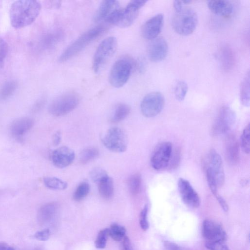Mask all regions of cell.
<instances>
[{"instance_id":"23","label":"cell","mask_w":250,"mask_h":250,"mask_svg":"<svg viewBox=\"0 0 250 250\" xmlns=\"http://www.w3.org/2000/svg\"><path fill=\"white\" fill-rule=\"evenodd\" d=\"M98 190L101 196L106 200L111 199L114 194V183L112 179L106 176L98 183Z\"/></svg>"},{"instance_id":"14","label":"cell","mask_w":250,"mask_h":250,"mask_svg":"<svg viewBox=\"0 0 250 250\" xmlns=\"http://www.w3.org/2000/svg\"><path fill=\"white\" fill-rule=\"evenodd\" d=\"M202 232L207 242L224 241L226 234L218 223L210 220H205L202 225Z\"/></svg>"},{"instance_id":"28","label":"cell","mask_w":250,"mask_h":250,"mask_svg":"<svg viewBox=\"0 0 250 250\" xmlns=\"http://www.w3.org/2000/svg\"><path fill=\"white\" fill-rule=\"evenodd\" d=\"M43 183L47 188L52 189L63 190L67 187V184L65 182L54 177H44Z\"/></svg>"},{"instance_id":"38","label":"cell","mask_w":250,"mask_h":250,"mask_svg":"<svg viewBox=\"0 0 250 250\" xmlns=\"http://www.w3.org/2000/svg\"><path fill=\"white\" fill-rule=\"evenodd\" d=\"M51 235V232L49 229L45 228L43 229L38 231L34 233L32 237L40 241H45L47 240Z\"/></svg>"},{"instance_id":"8","label":"cell","mask_w":250,"mask_h":250,"mask_svg":"<svg viewBox=\"0 0 250 250\" xmlns=\"http://www.w3.org/2000/svg\"><path fill=\"white\" fill-rule=\"evenodd\" d=\"M236 118V114L232 109L228 106H222L212 126L211 134L217 136L227 133L233 126Z\"/></svg>"},{"instance_id":"21","label":"cell","mask_w":250,"mask_h":250,"mask_svg":"<svg viewBox=\"0 0 250 250\" xmlns=\"http://www.w3.org/2000/svg\"><path fill=\"white\" fill-rule=\"evenodd\" d=\"M58 208V204L54 202L48 203L42 205L38 212L39 223L42 225L51 223L56 217Z\"/></svg>"},{"instance_id":"36","label":"cell","mask_w":250,"mask_h":250,"mask_svg":"<svg viewBox=\"0 0 250 250\" xmlns=\"http://www.w3.org/2000/svg\"><path fill=\"white\" fill-rule=\"evenodd\" d=\"M107 175H108L104 169L100 167H96L92 169L90 173L91 180L94 182L97 183Z\"/></svg>"},{"instance_id":"30","label":"cell","mask_w":250,"mask_h":250,"mask_svg":"<svg viewBox=\"0 0 250 250\" xmlns=\"http://www.w3.org/2000/svg\"><path fill=\"white\" fill-rule=\"evenodd\" d=\"M90 190V186L86 182L80 183L73 194V199L76 201H81L84 199L88 195Z\"/></svg>"},{"instance_id":"1","label":"cell","mask_w":250,"mask_h":250,"mask_svg":"<svg viewBox=\"0 0 250 250\" xmlns=\"http://www.w3.org/2000/svg\"><path fill=\"white\" fill-rule=\"evenodd\" d=\"M41 9V5L36 0L14 1L10 9V19L12 26L20 29L31 24L38 17Z\"/></svg>"},{"instance_id":"16","label":"cell","mask_w":250,"mask_h":250,"mask_svg":"<svg viewBox=\"0 0 250 250\" xmlns=\"http://www.w3.org/2000/svg\"><path fill=\"white\" fill-rule=\"evenodd\" d=\"M164 23V16L158 14L148 20L142 26V35L147 40H152L158 37Z\"/></svg>"},{"instance_id":"34","label":"cell","mask_w":250,"mask_h":250,"mask_svg":"<svg viewBox=\"0 0 250 250\" xmlns=\"http://www.w3.org/2000/svg\"><path fill=\"white\" fill-rule=\"evenodd\" d=\"M188 85L183 81H178L174 88V94L176 98L180 101H183L188 91Z\"/></svg>"},{"instance_id":"26","label":"cell","mask_w":250,"mask_h":250,"mask_svg":"<svg viewBox=\"0 0 250 250\" xmlns=\"http://www.w3.org/2000/svg\"><path fill=\"white\" fill-rule=\"evenodd\" d=\"M142 177L140 173H135L128 178L127 186L129 192L133 195L138 194L141 190Z\"/></svg>"},{"instance_id":"4","label":"cell","mask_w":250,"mask_h":250,"mask_svg":"<svg viewBox=\"0 0 250 250\" xmlns=\"http://www.w3.org/2000/svg\"><path fill=\"white\" fill-rule=\"evenodd\" d=\"M117 47V39L109 37L104 40L97 48L93 59V69L97 73L100 72L115 53Z\"/></svg>"},{"instance_id":"35","label":"cell","mask_w":250,"mask_h":250,"mask_svg":"<svg viewBox=\"0 0 250 250\" xmlns=\"http://www.w3.org/2000/svg\"><path fill=\"white\" fill-rule=\"evenodd\" d=\"M148 206L145 205L142 209L139 216V223L142 229L146 230L149 228V223L147 219Z\"/></svg>"},{"instance_id":"43","label":"cell","mask_w":250,"mask_h":250,"mask_svg":"<svg viewBox=\"0 0 250 250\" xmlns=\"http://www.w3.org/2000/svg\"><path fill=\"white\" fill-rule=\"evenodd\" d=\"M61 141V134L60 131L56 132L53 137V144L54 146H58Z\"/></svg>"},{"instance_id":"24","label":"cell","mask_w":250,"mask_h":250,"mask_svg":"<svg viewBox=\"0 0 250 250\" xmlns=\"http://www.w3.org/2000/svg\"><path fill=\"white\" fill-rule=\"evenodd\" d=\"M240 97L242 104L245 106H249L250 102L249 71L246 74L241 83Z\"/></svg>"},{"instance_id":"39","label":"cell","mask_w":250,"mask_h":250,"mask_svg":"<svg viewBox=\"0 0 250 250\" xmlns=\"http://www.w3.org/2000/svg\"><path fill=\"white\" fill-rule=\"evenodd\" d=\"M8 52V45L6 42L0 38V67L4 62Z\"/></svg>"},{"instance_id":"45","label":"cell","mask_w":250,"mask_h":250,"mask_svg":"<svg viewBox=\"0 0 250 250\" xmlns=\"http://www.w3.org/2000/svg\"><path fill=\"white\" fill-rule=\"evenodd\" d=\"M0 250H15V249L6 243L0 242Z\"/></svg>"},{"instance_id":"41","label":"cell","mask_w":250,"mask_h":250,"mask_svg":"<svg viewBox=\"0 0 250 250\" xmlns=\"http://www.w3.org/2000/svg\"><path fill=\"white\" fill-rule=\"evenodd\" d=\"M122 241V250H134L130 240L127 236H125Z\"/></svg>"},{"instance_id":"20","label":"cell","mask_w":250,"mask_h":250,"mask_svg":"<svg viewBox=\"0 0 250 250\" xmlns=\"http://www.w3.org/2000/svg\"><path fill=\"white\" fill-rule=\"evenodd\" d=\"M119 8L120 5L118 1L103 0L96 12L94 20L96 22L103 21L105 23Z\"/></svg>"},{"instance_id":"3","label":"cell","mask_w":250,"mask_h":250,"mask_svg":"<svg viewBox=\"0 0 250 250\" xmlns=\"http://www.w3.org/2000/svg\"><path fill=\"white\" fill-rule=\"evenodd\" d=\"M197 23L196 13L189 7H183L180 10L175 12L171 20L174 31L183 36L189 35L193 32Z\"/></svg>"},{"instance_id":"27","label":"cell","mask_w":250,"mask_h":250,"mask_svg":"<svg viewBox=\"0 0 250 250\" xmlns=\"http://www.w3.org/2000/svg\"><path fill=\"white\" fill-rule=\"evenodd\" d=\"M99 153V150L96 147H89L85 148L80 153L79 162L82 164H86L96 158Z\"/></svg>"},{"instance_id":"22","label":"cell","mask_w":250,"mask_h":250,"mask_svg":"<svg viewBox=\"0 0 250 250\" xmlns=\"http://www.w3.org/2000/svg\"><path fill=\"white\" fill-rule=\"evenodd\" d=\"M208 6L214 14L225 18L229 17L233 11V6L229 1L209 0Z\"/></svg>"},{"instance_id":"13","label":"cell","mask_w":250,"mask_h":250,"mask_svg":"<svg viewBox=\"0 0 250 250\" xmlns=\"http://www.w3.org/2000/svg\"><path fill=\"white\" fill-rule=\"evenodd\" d=\"M179 192L183 202L191 208H197L200 204L199 195L188 180L180 178L178 181Z\"/></svg>"},{"instance_id":"31","label":"cell","mask_w":250,"mask_h":250,"mask_svg":"<svg viewBox=\"0 0 250 250\" xmlns=\"http://www.w3.org/2000/svg\"><path fill=\"white\" fill-rule=\"evenodd\" d=\"M17 83L14 81L6 82L0 89V99L6 100L14 92Z\"/></svg>"},{"instance_id":"44","label":"cell","mask_w":250,"mask_h":250,"mask_svg":"<svg viewBox=\"0 0 250 250\" xmlns=\"http://www.w3.org/2000/svg\"><path fill=\"white\" fill-rule=\"evenodd\" d=\"M182 1L175 0L173 2V7L175 11L177 12L182 9L183 7Z\"/></svg>"},{"instance_id":"25","label":"cell","mask_w":250,"mask_h":250,"mask_svg":"<svg viewBox=\"0 0 250 250\" xmlns=\"http://www.w3.org/2000/svg\"><path fill=\"white\" fill-rule=\"evenodd\" d=\"M130 112V107L127 104H119L116 105L110 118L112 123H117L125 119Z\"/></svg>"},{"instance_id":"18","label":"cell","mask_w":250,"mask_h":250,"mask_svg":"<svg viewBox=\"0 0 250 250\" xmlns=\"http://www.w3.org/2000/svg\"><path fill=\"white\" fill-rule=\"evenodd\" d=\"M34 124L33 120L29 117L17 119L10 125L11 134L17 141L21 142L24 135L33 127Z\"/></svg>"},{"instance_id":"9","label":"cell","mask_w":250,"mask_h":250,"mask_svg":"<svg viewBox=\"0 0 250 250\" xmlns=\"http://www.w3.org/2000/svg\"><path fill=\"white\" fill-rule=\"evenodd\" d=\"M165 98L159 92H152L146 95L141 103V110L143 115L147 118L157 116L163 110Z\"/></svg>"},{"instance_id":"37","label":"cell","mask_w":250,"mask_h":250,"mask_svg":"<svg viewBox=\"0 0 250 250\" xmlns=\"http://www.w3.org/2000/svg\"><path fill=\"white\" fill-rule=\"evenodd\" d=\"M205 246L209 250H230L224 241L207 242Z\"/></svg>"},{"instance_id":"6","label":"cell","mask_w":250,"mask_h":250,"mask_svg":"<svg viewBox=\"0 0 250 250\" xmlns=\"http://www.w3.org/2000/svg\"><path fill=\"white\" fill-rule=\"evenodd\" d=\"M133 68L132 62L127 58L117 60L110 71L109 81L116 88L124 86L128 80Z\"/></svg>"},{"instance_id":"29","label":"cell","mask_w":250,"mask_h":250,"mask_svg":"<svg viewBox=\"0 0 250 250\" xmlns=\"http://www.w3.org/2000/svg\"><path fill=\"white\" fill-rule=\"evenodd\" d=\"M109 229V236L116 241L123 240L125 236L126 229L122 226L113 224L110 226Z\"/></svg>"},{"instance_id":"12","label":"cell","mask_w":250,"mask_h":250,"mask_svg":"<svg viewBox=\"0 0 250 250\" xmlns=\"http://www.w3.org/2000/svg\"><path fill=\"white\" fill-rule=\"evenodd\" d=\"M146 2V0H144L130 1L125 8L121 9L116 25L125 28L131 25L136 19L140 9Z\"/></svg>"},{"instance_id":"15","label":"cell","mask_w":250,"mask_h":250,"mask_svg":"<svg viewBox=\"0 0 250 250\" xmlns=\"http://www.w3.org/2000/svg\"><path fill=\"white\" fill-rule=\"evenodd\" d=\"M168 52V45L165 39L158 37L153 39L148 46V56L153 62H158L164 60Z\"/></svg>"},{"instance_id":"5","label":"cell","mask_w":250,"mask_h":250,"mask_svg":"<svg viewBox=\"0 0 250 250\" xmlns=\"http://www.w3.org/2000/svg\"><path fill=\"white\" fill-rule=\"evenodd\" d=\"M80 102L79 95L73 92L65 93L56 98L50 104L49 112L55 116L65 115L75 109Z\"/></svg>"},{"instance_id":"2","label":"cell","mask_w":250,"mask_h":250,"mask_svg":"<svg viewBox=\"0 0 250 250\" xmlns=\"http://www.w3.org/2000/svg\"><path fill=\"white\" fill-rule=\"evenodd\" d=\"M106 29V25L100 24L82 34L63 51L59 57V62H63L74 57L101 36Z\"/></svg>"},{"instance_id":"46","label":"cell","mask_w":250,"mask_h":250,"mask_svg":"<svg viewBox=\"0 0 250 250\" xmlns=\"http://www.w3.org/2000/svg\"><path fill=\"white\" fill-rule=\"evenodd\" d=\"M33 250H43L40 248H36L34 249Z\"/></svg>"},{"instance_id":"32","label":"cell","mask_w":250,"mask_h":250,"mask_svg":"<svg viewBox=\"0 0 250 250\" xmlns=\"http://www.w3.org/2000/svg\"><path fill=\"white\" fill-rule=\"evenodd\" d=\"M250 124L245 127L240 137V145L243 151L247 153H250Z\"/></svg>"},{"instance_id":"19","label":"cell","mask_w":250,"mask_h":250,"mask_svg":"<svg viewBox=\"0 0 250 250\" xmlns=\"http://www.w3.org/2000/svg\"><path fill=\"white\" fill-rule=\"evenodd\" d=\"M225 156L228 164L234 166L239 160V146L236 136L233 134H228L225 139Z\"/></svg>"},{"instance_id":"10","label":"cell","mask_w":250,"mask_h":250,"mask_svg":"<svg viewBox=\"0 0 250 250\" xmlns=\"http://www.w3.org/2000/svg\"><path fill=\"white\" fill-rule=\"evenodd\" d=\"M205 169H208L213 176L218 188L223 186L225 182V173L222 160L219 154L211 149L204 160Z\"/></svg>"},{"instance_id":"11","label":"cell","mask_w":250,"mask_h":250,"mask_svg":"<svg viewBox=\"0 0 250 250\" xmlns=\"http://www.w3.org/2000/svg\"><path fill=\"white\" fill-rule=\"evenodd\" d=\"M172 153V145L169 142L159 143L152 154L150 163L152 167L157 170L167 167Z\"/></svg>"},{"instance_id":"40","label":"cell","mask_w":250,"mask_h":250,"mask_svg":"<svg viewBox=\"0 0 250 250\" xmlns=\"http://www.w3.org/2000/svg\"><path fill=\"white\" fill-rule=\"evenodd\" d=\"M164 246L167 250H187L186 248L168 241H165Z\"/></svg>"},{"instance_id":"7","label":"cell","mask_w":250,"mask_h":250,"mask_svg":"<svg viewBox=\"0 0 250 250\" xmlns=\"http://www.w3.org/2000/svg\"><path fill=\"white\" fill-rule=\"evenodd\" d=\"M102 141L108 149L114 152H123L126 150L127 147L126 134L122 129L118 127L108 129Z\"/></svg>"},{"instance_id":"42","label":"cell","mask_w":250,"mask_h":250,"mask_svg":"<svg viewBox=\"0 0 250 250\" xmlns=\"http://www.w3.org/2000/svg\"><path fill=\"white\" fill-rule=\"evenodd\" d=\"M215 197L222 208L225 211L227 212L229 210V207L225 199L219 194H217Z\"/></svg>"},{"instance_id":"33","label":"cell","mask_w":250,"mask_h":250,"mask_svg":"<svg viewBox=\"0 0 250 250\" xmlns=\"http://www.w3.org/2000/svg\"><path fill=\"white\" fill-rule=\"evenodd\" d=\"M108 236V229L105 228L101 230L99 232L94 242L95 247L99 249H104L106 245V242Z\"/></svg>"},{"instance_id":"17","label":"cell","mask_w":250,"mask_h":250,"mask_svg":"<svg viewBox=\"0 0 250 250\" xmlns=\"http://www.w3.org/2000/svg\"><path fill=\"white\" fill-rule=\"evenodd\" d=\"M75 153L71 148L62 146L53 150L51 159L54 166L60 168L70 165L75 159Z\"/></svg>"}]
</instances>
